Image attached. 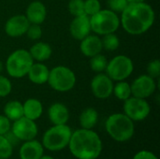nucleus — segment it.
I'll return each mask as SVG.
<instances>
[{
    "label": "nucleus",
    "instance_id": "obj_1",
    "mask_svg": "<svg viewBox=\"0 0 160 159\" xmlns=\"http://www.w3.org/2000/svg\"><path fill=\"white\" fill-rule=\"evenodd\" d=\"M155 20V10L149 4L129 3L121 12L120 24L128 34L139 36L146 33L153 26Z\"/></svg>",
    "mask_w": 160,
    "mask_h": 159
},
{
    "label": "nucleus",
    "instance_id": "obj_2",
    "mask_svg": "<svg viewBox=\"0 0 160 159\" xmlns=\"http://www.w3.org/2000/svg\"><path fill=\"white\" fill-rule=\"evenodd\" d=\"M68 147L77 159H97L102 152V141L92 129L80 128L72 132Z\"/></svg>",
    "mask_w": 160,
    "mask_h": 159
},
{
    "label": "nucleus",
    "instance_id": "obj_3",
    "mask_svg": "<svg viewBox=\"0 0 160 159\" xmlns=\"http://www.w3.org/2000/svg\"><path fill=\"white\" fill-rule=\"evenodd\" d=\"M105 128L110 137L118 142L129 141L135 132L134 122L125 113L111 114L105 123Z\"/></svg>",
    "mask_w": 160,
    "mask_h": 159
},
{
    "label": "nucleus",
    "instance_id": "obj_4",
    "mask_svg": "<svg viewBox=\"0 0 160 159\" xmlns=\"http://www.w3.org/2000/svg\"><path fill=\"white\" fill-rule=\"evenodd\" d=\"M71 128L66 125H53L44 133L42 145L51 152H57L68 146L71 137Z\"/></svg>",
    "mask_w": 160,
    "mask_h": 159
},
{
    "label": "nucleus",
    "instance_id": "obj_5",
    "mask_svg": "<svg viewBox=\"0 0 160 159\" xmlns=\"http://www.w3.org/2000/svg\"><path fill=\"white\" fill-rule=\"evenodd\" d=\"M34 60L28 51L19 49L12 52L7 58L5 68L8 76L14 79H21L27 75Z\"/></svg>",
    "mask_w": 160,
    "mask_h": 159
},
{
    "label": "nucleus",
    "instance_id": "obj_6",
    "mask_svg": "<svg viewBox=\"0 0 160 159\" xmlns=\"http://www.w3.org/2000/svg\"><path fill=\"white\" fill-rule=\"evenodd\" d=\"M91 31L98 36L115 33L120 26V17L114 11L105 8L90 17Z\"/></svg>",
    "mask_w": 160,
    "mask_h": 159
},
{
    "label": "nucleus",
    "instance_id": "obj_7",
    "mask_svg": "<svg viewBox=\"0 0 160 159\" xmlns=\"http://www.w3.org/2000/svg\"><path fill=\"white\" fill-rule=\"evenodd\" d=\"M77 79L76 75L66 66H56L50 69L48 83L56 92L65 93L74 88Z\"/></svg>",
    "mask_w": 160,
    "mask_h": 159
},
{
    "label": "nucleus",
    "instance_id": "obj_8",
    "mask_svg": "<svg viewBox=\"0 0 160 159\" xmlns=\"http://www.w3.org/2000/svg\"><path fill=\"white\" fill-rule=\"evenodd\" d=\"M134 70V64L130 57L119 54L108 61L106 74L113 81L120 82L128 79Z\"/></svg>",
    "mask_w": 160,
    "mask_h": 159
},
{
    "label": "nucleus",
    "instance_id": "obj_9",
    "mask_svg": "<svg viewBox=\"0 0 160 159\" xmlns=\"http://www.w3.org/2000/svg\"><path fill=\"white\" fill-rule=\"evenodd\" d=\"M123 110L124 113L133 122H141L149 116L151 107L146 99L131 96L124 101Z\"/></svg>",
    "mask_w": 160,
    "mask_h": 159
},
{
    "label": "nucleus",
    "instance_id": "obj_10",
    "mask_svg": "<svg viewBox=\"0 0 160 159\" xmlns=\"http://www.w3.org/2000/svg\"><path fill=\"white\" fill-rule=\"evenodd\" d=\"M10 130L21 142L34 140L38 135V126L36 122L24 116L13 121Z\"/></svg>",
    "mask_w": 160,
    "mask_h": 159
},
{
    "label": "nucleus",
    "instance_id": "obj_11",
    "mask_svg": "<svg viewBox=\"0 0 160 159\" xmlns=\"http://www.w3.org/2000/svg\"><path fill=\"white\" fill-rule=\"evenodd\" d=\"M113 81L106 73H97L90 82L92 94L99 99H106L112 95Z\"/></svg>",
    "mask_w": 160,
    "mask_h": 159
},
{
    "label": "nucleus",
    "instance_id": "obj_12",
    "mask_svg": "<svg viewBox=\"0 0 160 159\" xmlns=\"http://www.w3.org/2000/svg\"><path fill=\"white\" fill-rule=\"evenodd\" d=\"M131 94L133 97L140 98H147L151 97L157 90L156 80L147 74L137 77L130 84Z\"/></svg>",
    "mask_w": 160,
    "mask_h": 159
},
{
    "label": "nucleus",
    "instance_id": "obj_13",
    "mask_svg": "<svg viewBox=\"0 0 160 159\" xmlns=\"http://www.w3.org/2000/svg\"><path fill=\"white\" fill-rule=\"evenodd\" d=\"M30 22L23 14L10 17L5 23V32L10 37H19L25 35Z\"/></svg>",
    "mask_w": 160,
    "mask_h": 159
},
{
    "label": "nucleus",
    "instance_id": "obj_14",
    "mask_svg": "<svg viewBox=\"0 0 160 159\" xmlns=\"http://www.w3.org/2000/svg\"><path fill=\"white\" fill-rule=\"evenodd\" d=\"M69 32L73 38L81 41L91 32L90 17L86 14L75 16L70 22Z\"/></svg>",
    "mask_w": 160,
    "mask_h": 159
},
{
    "label": "nucleus",
    "instance_id": "obj_15",
    "mask_svg": "<svg viewBox=\"0 0 160 159\" xmlns=\"http://www.w3.org/2000/svg\"><path fill=\"white\" fill-rule=\"evenodd\" d=\"M80 50L84 56L89 58L98 53H101L103 50L101 38L98 35L89 34L88 36H86L84 38L81 40Z\"/></svg>",
    "mask_w": 160,
    "mask_h": 159
},
{
    "label": "nucleus",
    "instance_id": "obj_16",
    "mask_svg": "<svg viewBox=\"0 0 160 159\" xmlns=\"http://www.w3.org/2000/svg\"><path fill=\"white\" fill-rule=\"evenodd\" d=\"M25 17L30 23L41 24L47 17L46 6L41 1H32L26 8Z\"/></svg>",
    "mask_w": 160,
    "mask_h": 159
},
{
    "label": "nucleus",
    "instance_id": "obj_17",
    "mask_svg": "<svg viewBox=\"0 0 160 159\" xmlns=\"http://www.w3.org/2000/svg\"><path fill=\"white\" fill-rule=\"evenodd\" d=\"M69 111L63 103L55 102L48 109V117L52 125H66L69 120Z\"/></svg>",
    "mask_w": 160,
    "mask_h": 159
},
{
    "label": "nucleus",
    "instance_id": "obj_18",
    "mask_svg": "<svg viewBox=\"0 0 160 159\" xmlns=\"http://www.w3.org/2000/svg\"><path fill=\"white\" fill-rule=\"evenodd\" d=\"M44 153L42 143L37 140H30L24 142L19 150L21 159H38Z\"/></svg>",
    "mask_w": 160,
    "mask_h": 159
},
{
    "label": "nucleus",
    "instance_id": "obj_19",
    "mask_svg": "<svg viewBox=\"0 0 160 159\" xmlns=\"http://www.w3.org/2000/svg\"><path fill=\"white\" fill-rule=\"evenodd\" d=\"M49 73L50 69L46 65H44L42 62H37L33 63L26 76L31 82L38 85H42L44 83H47Z\"/></svg>",
    "mask_w": 160,
    "mask_h": 159
},
{
    "label": "nucleus",
    "instance_id": "obj_20",
    "mask_svg": "<svg viewBox=\"0 0 160 159\" xmlns=\"http://www.w3.org/2000/svg\"><path fill=\"white\" fill-rule=\"evenodd\" d=\"M34 61L44 62L51 58L52 54V49L49 43L43 41L36 42L28 51Z\"/></svg>",
    "mask_w": 160,
    "mask_h": 159
},
{
    "label": "nucleus",
    "instance_id": "obj_21",
    "mask_svg": "<svg viewBox=\"0 0 160 159\" xmlns=\"http://www.w3.org/2000/svg\"><path fill=\"white\" fill-rule=\"evenodd\" d=\"M23 116L33 121L38 120L43 113V105L37 98H28L22 103Z\"/></svg>",
    "mask_w": 160,
    "mask_h": 159
},
{
    "label": "nucleus",
    "instance_id": "obj_22",
    "mask_svg": "<svg viewBox=\"0 0 160 159\" xmlns=\"http://www.w3.org/2000/svg\"><path fill=\"white\" fill-rule=\"evenodd\" d=\"M98 121V112L94 108L84 109L79 117L80 126L84 129H93Z\"/></svg>",
    "mask_w": 160,
    "mask_h": 159
},
{
    "label": "nucleus",
    "instance_id": "obj_23",
    "mask_svg": "<svg viewBox=\"0 0 160 159\" xmlns=\"http://www.w3.org/2000/svg\"><path fill=\"white\" fill-rule=\"evenodd\" d=\"M4 115L10 121H16L23 116L22 103L18 100H10L4 106Z\"/></svg>",
    "mask_w": 160,
    "mask_h": 159
},
{
    "label": "nucleus",
    "instance_id": "obj_24",
    "mask_svg": "<svg viewBox=\"0 0 160 159\" xmlns=\"http://www.w3.org/2000/svg\"><path fill=\"white\" fill-rule=\"evenodd\" d=\"M112 94L115 96L116 98H118L121 101L127 100L128 98H129L132 96L130 83H128L126 81L116 82V83L113 85Z\"/></svg>",
    "mask_w": 160,
    "mask_h": 159
},
{
    "label": "nucleus",
    "instance_id": "obj_25",
    "mask_svg": "<svg viewBox=\"0 0 160 159\" xmlns=\"http://www.w3.org/2000/svg\"><path fill=\"white\" fill-rule=\"evenodd\" d=\"M102 37H103L101 38V42H102V47L104 50L109 51V52H113L119 48L120 39L118 36L115 35V33H110Z\"/></svg>",
    "mask_w": 160,
    "mask_h": 159
},
{
    "label": "nucleus",
    "instance_id": "obj_26",
    "mask_svg": "<svg viewBox=\"0 0 160 159\" xmlns=\"http://www.w3.org/2000/svg\"><path fill=\"white\" fill-rule=\"evenodd\" d=\"M90 67L93 71L97 73H101L105 71L108 64V59L105 55L98 53L97 55H94L90 58Z\"/></svg>",
    "mask_w": 160,
    "mask_h": 159
},
{
    "label": "nucleus",
    "instance_id": "obj_27",
    "mask_svg": "<svg viewBox=\"0 0 160 159\" xmlns=\"http://www.w3.org/2000/svg\"><path fill=\"white\" fill-rule=\"evenodd\" d=\"M84 14L91 17L98 13L101 9V4L99 0H85L83 1Z\"/></svg>",
    "mask_w": 160,
    "mask_h": 159
},
{
    "label": "nucleus",
    "instance_id": "obj_28",
    "mask_svg": "<svg viewBox=\"0 0 160 159\" xmlns=\"http://www.w3.org/2000/svg\"><path fill=\"white\" fill-rule=\"evenodd\" d=\"M13 147L5 138V136L0 135V159H8L12 156Z\"/></svg>",
    "mask_w": 160,
    "mask_h": 159
},
{
    "label": "nucleus",
    "instance_id": "obj_29",
    "mask_svg": "<svg viewBox=\"0 0 160 159\" xmlns=\"http://www.w3.org/2000/svg\"><path fill=\"white\" fill-rule=\"evenodd\" d=\"M83 1L84 0H69L68 4V9L71 15L75 17V16L84 14Z\"/></svg>",
    "mask_w": 160,
    "mask_h": 159
},
{
    "label": "nucleus",
    "instance_id": "obj_30",
    "mask_svg": "<svg viewBox=\"0 0 160 159\" xmlns=\"http://www.w3.org/2000/svg\"><path fill=\"white\" fill-rule=\"evenodd\" d=\"M12 91V83L10 80L0 74V97H8Z\"/></svg>",
    "mask_w": 160,
    "mask_h": 159
},
{
    "label": "nucleus",
    "instance_id": "obj_31",
    "mask_svg": "<svg viewBox=\"0 0 160 159\" xmlns=\"http://www.w3.org/2000/svg\"><path fill=\"white\" fill-rule=\"evenodd\" d=\"M25 35L31 40H38L42 36V29H41L40 24L30 23Z\"/></svg>",
    "mask_w": 160,
    "mask_h": 159
},
{
    "label": "nucleus",
    "instance_id": "obj_32",
    "mask_svg": "<svg viewBox=\"0 0 160 159\" xmlns=\"http://www.w3.org/2000/svg\"><path fill=\"white\" fill-rule=\"evenodd\" d=\"M147 75L150 77L156 79H158L160 76V61L159 59H154L152 60L146 67Z\"/></svg>",
    "mask_w": 160,
    "mask_h": 159
},
{
    "label": "nucleus",
    "instance_id": "obj_33",
    "mask_svg": "<svg viewBox=\"0 0 160 159\" xmlns=\"http://www.w3.org/2000/svg\"><path fill=\"white\" fill-rule=\"evenodd\" d=\"M107 5L109 9L115 13H121L128 5V0H107Z\"/></svg>",
    "mask_w": 160,
    "mask_h": 159
},
{
    "label": "nucleus",
    "instance_id": "obj_34",
    "mask_svg": "<svg viewBox=\"0 0 160 159\" xmlns=\"http://www.w3.org/2000/svg\"><path fill=\"white\" fill-rule=\"evenodd\" d=\"M11 121L5 115H0V135H5L11 128Z\"/></svg>",
    "mask_w": 160,
    "mask_h": 159
},
{
    "label": "nucleus",
    "instance_id": "obj_35",
    "mask_svg": "<svg viewBox=\"0 0 160 159\" xmlns=\"http://www.w3.org/2000/svg\"><path fill=\"white\" fill-rule=\"evenodd\" d=\"M133 159H158L157 157V156L150 152V151H146V150H142L138 152L134 157Z\"/></svg>",
    "mask_w": 160,
    "mask_h": 159
},
{
    "label": "nucleus",
    "instance_id": "obj_36",
    "mask_svg": "<svg viewBox=\"0 0 160 159\" xmlns=\"http://www.w3.org/2000/svg\"><path fill=\"white\" fill-rule=\"evenodd\" d=\"M4 136H5V138L8 140V142L10 143V145H11L13 148H14L16 145H18V144L20 143V142H21V141L13 134V132H12L11 130H9L8 132H7Z\"/></svg>",
    "mask_w": 160,
    "mask_h": 159
},
{
    "label": "nucleus",
    "instance_id": "obj_37",
    "mask_svg": "<svg viewBox=\"0 0 160 159\" xmlns=\"http://www.w3.org/2000/svg\"><path fill=\"white\" fill-rule=\"evenodd\" d=\"M38 159H54L52 157H51V156H46V155H42Z\"/></svg>",
    "mask_w": 160,
    "mask_h": 159
},
{
    "label": "nucleus",
    "instance_id": "obj_38",
    "mask_svg": "<svg viewBox=\"0 0 160 159\" xmlns=\"http://www.w3.org/2000/svg\"><path fill=\"white\" fill-rule=\"evenodd\" d=\"M128 4L129 3H142V2H145V0H128Z\"/></svg>",
    "mask_w": 160,
    "mask_h": 159
},
{
    "label": "nucleus",
    "instance_id": "obj_39",
    "mask_svg": "<svg viewBox=\"0 0 160 159\" xmlns=\"http://www.w3.org/2000/svg\"><path fill=\"white\" fill-rule=\"evenodd\" d=\"M4 67H5L4 64L2 63V61H0V74L3 72V70H4Z\"/></svg>",
    "mask_w": 160,
    "mask_h": 159
}]
</instances>
